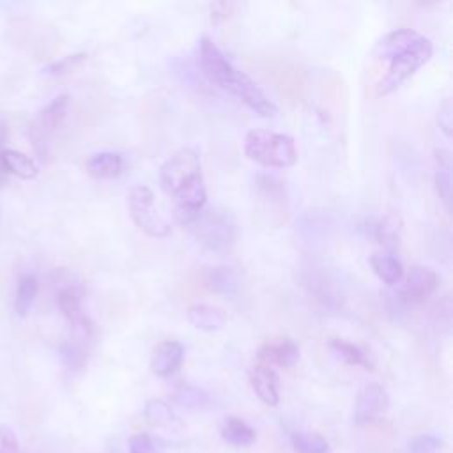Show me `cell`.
<instances>
[{
    "label": "cell",
    "mask_w": 453,
    "mask_h": 453,
    "mask_svg": "<svg viewBox=\"0 0 453 453\" xmlns=\"http://www.w3.org/2000/svg\"><path fill=\"white\" fill-rule=\"evenodd\" d=\"M200 67L203 74L225 92L242 101L251 111L260 117H274L276 104L262 92V88L241 69H237L223 51L214 44L212 39L202 37L200 41Z\"/></svg>",
    "instance_id": "1"
},
{
    "label": "cell",
    "mask_w": 453,
    "mask_h": 453,
    "mask_svg": "<svg viewBox=\"0 0 453 453\" xmlns=\"http://www.w3.org/2000/svg\"><path fill=\"white\" fill-rule=\"evenodd\" d=\"M248 159L269 168H290L297 163V147L290 134L269 129H251L244 138Z\"/></svg>",
    "instance_id": "2"
},
{
    "label": "cell",
    "mask_w": 453,
    "mask_h": 453,
    "mask_svg": "<svg viewBox=\"0 0 453 453\" xmlns=\"http://www.w3.org/2000/svg\"><path fill=\"white\" fill-rule=\"evenodd\" d=\"M159 184L172 198L203 184L198 152L193 147H180L175 150L159 168Z\"/></svg>",
    "instance_id": "3"
},
{
    "label": "cell",
    "mask_w": 453,
    "mask_h": 453,
    "mask_svg": "<svg viewBox=\"0 0 453 453\" xmlns=\"http://www.w3.org/2000/svg\"><path fill=\"white\" fill-rule=\"evenodd\" d=\"M196 242L209 253L225 255L235 242L237 225L225 209H207L191 225Z\"/></svg>",
    "instance_id": "4"
},
{
    "label": "cell",
    "mask_w": 453,
    "mask_h": 453,
    "mask_svg": "<svg viewBox=\"0 0 453 453\" xmlns=\"http://www.w3.org/2000/svg\"><path fill=\"white\" fill-rule=\"evenodd\" d=\"M432 53H434V46L430 39L421 35L407 50L395 55L389 60V69L386 76L377 83V96H388L395 92L403 81L414 76L416 71L421 69L432 58Z\"/></svg>",
    "instance_id": "5"
},
{
    "label": "cell",
    "mask_w": 453,
    "mask_h": 453,
    "mask_svg": "<svg viewBox=\"0 0 453 453\" xmlns=\"http://www.w3.org/2000/svg\"><path fill=\"white\" fill-rule=\"evenodd\" d=\"M127 207L134 225L140 230H143L149 237L163 239L172 232L170 223L156 209L154 193L149 186H133L127 195Z\"/></svg>",
    "instance_id": "6"
},
{
    "label": "cell",
    "mask_w": 453,
    "mask_h": 453,
    "mask_svg": "<svg viewBox=\"0 0 453 453\" xmlns=\"http://www.w3.org/2000/svg\"><path fill=\"white\" fill-rule=\"evenodd\" d=\"M69 108V96L60 94L53 97L32 120L30 124V138L35 152L41 156V159L48 157L50 143L58 129V126L64 122Z\"/></svg>",
    "instance_id": "7"
},
{
    "label": "cell",
    "mask_w": 453,
    "mask_h": 453,
    "mask_svg": "<svg viewBox=\"0 0 453 453\" xmlns=\"http://www.w3.org/2000/svg\"><path fill=\"white\" fill-rule=\"evenodd\" d=\"M439 278L432 267L426 265H412L407 273L402 287L396 292L398 303L403 306H414L425 303L437 288Z\"/></svg>",
    "instance_id": "8"
},
{
    "label": "cell",
    "mask_w": 453,
    "mask_h": 453,
    "mask_svg": "<svg viewBox=\"0 0 453 453\" xmlns=\"http://www.w3.org/2000/svg\"><path fill=\"white\" fill-rule=\"evenodd\" d=\"M388 409H389V395L386 388L379 382H370L363 386L356 396L352 421L357 426L368 425L379 419L380 416H384Z\"/></svg>",
    "instance_id": "9"
},
{
    "label": "cell",
    "mask_w": 453,
    "mask_h": 453,
    "mask_svg": "<svg viewBox=\"0 0 453 453\" xmlns=\"http://www.w3.org/2000/svg\"><path fill=\"white\" fill-rule=\"evenodd\" d=\"M299 361V345L287 336L269 340L260 345L257 350V363L267 365V366H280V368H290Z\"/></svg>",
    "instance_id": "10"
},
{
    "label": "cell",
    "mask_w": 453,
    "mask_h": 453,
    "mask_svg": "<svg viewBox=\"0 0 453 453\" xmlns=\"http://www.w3.org/2000/svg\"><path fill=\"white\" fill-rule=\"evenodd\" d=\"M250 386L255 391V395L265 403V405H278L280 402V391H278V373L273 366L257 363L248 372Z\"/></svg>",
    "instance_id": "11"
},
{
    "label": "cell",
    "mask_w": 453,
    "mask_h": 453,
    "mask_svg": "<svg viewBox=\"0 0 453 453\" xmlns=\"http://www.w3.org/2000/svg\"><path fill=\"white\" fill-rule=\"evenodd\" d=\"M182 359H184L182 343L175 340H166L154 349L152 359H150V370L157 377H170L180 368Z\"/></svg>",
    "instance_id": "12"
},
{
    "label": "cell",
    "mask_w": 453,
    "mask_h": 453,
    "mask_svg": "<svg viewBox=\"0 0 453 453\" xmlns=\"http://www.w3.org/2000/svg\"><path fill=\"white\" fill-rule=\"evenodd\" d=\"M423 34H419L414 28H396L382 35L373 48V57L379 60H391L400 51L407 50L411 44H414Z\"/></svg>",
    "instance_id": "13"
},
{
    "label": "cell",
    "mask_w": 453,
    "mask_h": 453,
    "mask_svg": "<svg viewBox=\"0 0 453 453\" xmlns=\"http://www.w3.org/2000/svg\"><path fill=\"white\" fill-rule=\"evenodd\" d=\"M403 237V219L400 212H388L375 226V239L386 250V253H395L400 248Z\"/></svg>",
    "instance_id": "14"
},
{
    "label": "cell",
    "mask_w": 453,
    "mask_h": 453,
    "mask_svg": "<svg viewBox=\"0 0 453 453\" xmlns=\"http://www.w3.org/2000/svg\"><path fill=\"white\" fill-rule=\"evenodd\" d=\"M186 317L191 326H195L196 329H202V331H209V333L219 331L226 324L225 311L218 306L205 304V303L191 304L186 311Z\"/></svg>",
    "instance_id": "15"
},
{
    "label": "cell",
    "mask_w": 453,
    "mask_h": 453,
    "mask_svg": "<svg viewBox=\"0 0 453 453\" xmlns=\"http://www.w3.org/2000/svg\"><path fill=\"white\" fill-rule=\"evenodd\" d=\"M124 161L119 152L113 150H101L85 161L87 172L96 179H113L122 172Z\"/></svg>",
    "instance_id": "16"
},
{
    "label": "cell",
    "mask_w": 453,
    "mask_h": 453,
    "mask_svg": "<svg viewBox=\"0 0 453 453\" xmlns=\"http://www.w3.org/2000/svg\"><path fill=\"white\" fill-rule=\"evenodd\" d=\"M435 157V191L444 203L446 211H451V156L446 149H435L434 150Z\"/></svg>",
    "instance_id": "17"
},
{
    "label": "cell",
    "mask_w": 453,
    "mask_h": 453,
    "mask_svg": "<svg viewBox=\"0 0 453 453\" xmlns=\"http://www.w3.org/2000/svg\"><path fill=\"white\" fill-rule=\"evenodd\" d=\"M219 435L226 444L235 448H246L257 441L255 430L246 421L235 416H230L221 423Z\"/></svg>",
    "instance_id": "18"
},
{
    "label": "cell",
    "mask_w": 453,
    "mask_h": 453,
    "mask_svg": "<svg viewBox=\"0 0 453 453\" xmlns=\"http://www.w3.org/2000/svg\"><path fill=\"white\" fill-rule=\"evenodd\" d=\"M327 347L329 350L338 357L342 359L345 365H350V366H361L365 370H373V361L372 357L366 354V350H363L359 345L356 343H350V342H345V340H340V338H331L327 342Z\"/></svg>",
    "instance_id": "19"
},
{
    "label": "cell",
    "mask_w": 453,
    "mask_h": 453,
    "mask_svg": "<svg viewBox=\"0 0 453 453\" xmlns=\"http://www.w3.org/2000/svg\"><path fill=\"white\" fill-rule=\"evenodd\" d=\"M0 163L9 173H12L19 179H25V180L35 179L39 173V168L32 161V157H28L27 154H23L19 150H14V149H4L0 152Z\"/></svg>",
    "instance_id": "20"
},
{
    "label": "cell",
    "mask_w": 453,
    "mask_h": 453,
    "mask_svg": "<svg viewBox=\"0 0 453 453\" xmlns=\"http://www.w3.org/2000/svg\"><path fill=\"white\" fill-rule=\"evenodd\" d=\"M370 265L373 273L382 280L388 287H395L403 278V265L402 262L391 253H375L370 258Z\"/></svg>",
    "instance_id": "21"
},
{
    "label": "cell",
    "mask_w": 453,
    "mask_h": 453,
    "mask_svg": "<svg viewBox=\"0 0 453 453\" xmlns=\"http://www.w3.org/2000/svg\"><path fill=\"white\" fill-rule=\"evenodd\" d=\"M37 290H39V283H37V278L34 274H25L19 278L18 281V287H16V296H14V311L16 315L19 317H27L34 301H35V296H37Z\"/></svg>",
    "instance_id": "22"
},
{
    "label": "cell",
    "mask_w": 453,
    "mask_h": 453,
    "mask_svg": "<svg viewBox=\"0 0 453 453\" xmlns=\"http://www.w3.org/2000/svg\"><path fill=\"white\" fill-rule=\"evenodd\" d=\"M205 283L212 292L221 294V296H232L239 288L237 276L232 271V267H228V265H218V267L211 269Z\"/></svg>",
    "instance_id": "23"
},
{
    "label": "cell",
    "mask_w": 453,
    "mask_h": 453,
    "mask_svg": "<svg viewBox=\"0 0 453 453\" xmlns=\"http://www.w3.org/2000/svg\"><path fill=\"white\" fill-rule=\"evenodd\" d=\"M57 306L60 313L71 322L80 319L81 313V292L76 285H64L57 292Z\"/></svg>",
    "instance_id": "24"
},
{
    "label": "cell",
    "mask_w": 453,
    "mask_h": 453,
    "mask_svg": "<svg viewBox=\"0 0 453 453\" xmlns=\"http://www.w3.org/2000/svg\"><path fill=\"white\" fill-rule=\"evenodd\" d=\"M58 356H60L62 365L67 370L76 372V370H81L85 366L87 356H88V347L73 340V338H69L58 347Z\"/></svg>",
    "instance_id": "25"
},
{
    "label": "cell",
    "mask_w": 453,
    "mask_h": 453,
    "mask_svg": "<svg viewBox=\"0 0 453 453\" xmlns=\"http://www.w3.org/2000/svg\"><path fill=\"white\" fill-rule=\"evenodd\" d=\"M290 442L296 453H329V442L319 435L310 432H292Z\"/></svg>",
    "instance_id": "26"
},
{
    "label": "cell",
    "mask_w": 453,
    "mask_h": 453,
    "mask_svg": "<svg viewBox=\"0 0 453 453\" xmlns=\"http://www.w3.org/2000/svg\"><path fill=\"white\" fill-rule=\"evenodd\" d=\"M85 60H87V53H71V55H65V57L48 64L42 69V73L48 76H64V74L76 71Z\"/></svg>",
    "instance_id": "27"
},
{
    "label": "cell",
    "mask_w": 453,
    "mask_h": 453,
    "mask_svg": "<svg viewBox=\"0 0 453 453\" xmlns=\"http://www.w3.org/2000/svg\"><path fill=\"white\" fill-rule=\"evenodd\" d=\"M143 414H145L147 421L152 425H170L173 421V412H172L170 405L163 400L147 402Z\"/></svg>",
    "instance_id": "28"
},
{
    "label": "cell",
    "mask_w": 453,
    "mask_h": 453,
    "mask_svg": "<svg viewBox=\"0 0 453 453\" xmlns=\"http://www.w3.org/2000/svg\"><path fill=\"white\" fill-rule=\"evenodd\" d=\"M175 400L189 409H200L207 403V395L195 386H180L175 393Z\"/></svg>",
    "instance_id": "29"
},
{
    "label": "cell",
    "mask_w": 453,
    "mask_h": 453,
    "mask_svg": "<svg viewBox=\"0 0 453 453\" xmlns=\"http://www.w3.org/2000/svg\"><path fill=\"white\" fill-rule=\"evenodd\" d=\"M442 441L432 434H423L409 442V453H439Z\"/></svg>",
    "instance_id": "30"
},
{
    "label": "cell",
    "mask_w": 453,
    "mask_h": 453,
    "mask_svg": "<svg viewBox=\"0 0 453 453\" xmlns=\"http://www.w3.org/2000/svg\"><path fill=\"white\" fill-rule=\"evenodd\" d=\"M129 453H154L156 441L149 434H134L127 441Z\"/></svg>",
    "instance_id": "31"
},
{
    "label": "cell",
    "mask_w": 453,
    "mask_h": 453,
    "mask_svg": "<svg viewBox=\"0 0 453 453\" xmlns=\"http://www.w3.org/2000/svg\"><path fill=\"white\" fill-rule=\"evenodd\" d=\"M437 124H439L441 131L449 138L451 136V126H453V106H451V99L449 97H446L442 101V104L439 106Z\"/></svg>",
    "instance_id": "32"
},
{
    "label": "cell",
    "mask_w": 453,
    "mask_h": 453,
    "mask_svg": "<svg viewBox=\"0 0 453 453\" xmlns=\"http://www.w3.org/2000/svg\"><path fill=\"white\" fill-rule=\"evenodd\" d=\"M0 453H19V444L14 432L0 425Z\"/></svg>",
    "instance_id": "33"
},
{
    "label": "cell",
    "mask_w": 453,
    "mask_h": 453,
    "mask_svg": "<svg viewBox=\"0 0 453 453\" xmlns=\"http://www.w3.org/2000/svg\"><path fill=\"white\" fill-rule=\"evenodd\" d=\"M234 7H235V4H232V2H219V4H214V5H211V16H212L214 21L226 19V18L232 14Z\"/></svg>",
    "instance_id": "34"
},
{
    "label": "cell",
    "mask_w": 453,
    "mask_h": 453,
    "mask_svg": "<svg viewBox=\"0 0 453 453\" xmlns=\"http://www.w3.org/2000/svg\"><path fill=\"white\" fill-rule=\"evenodd\" d=\"M5 138H7V119H5V115L0 111V149H2L4 143H5Z\"/></svg>",
    "instance_id": "35"
}]
</instances>
